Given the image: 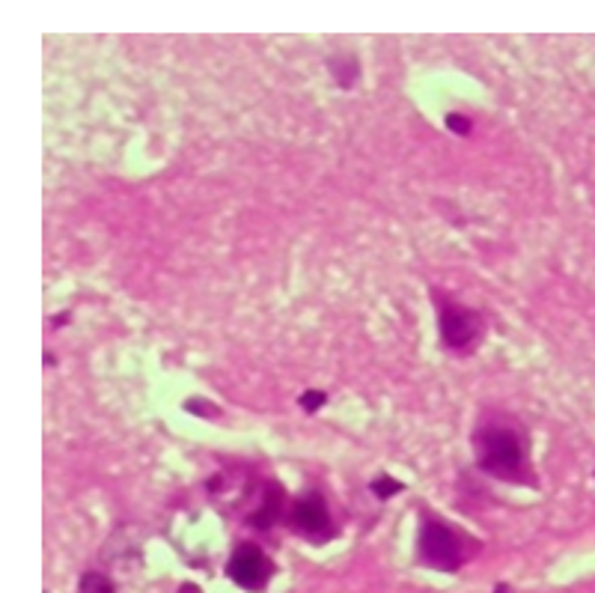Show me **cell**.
<instances>
[{"label": "cell", "instance_id": "6da1fadb", "mask_svg": "<svg viewBox=\"0 0 595 593\" xmlns=\"http://www.w3.org/2000/svg\"><path fill=\"white\" fill-rule=\"evenodd\" d=\"M476 469L495 481L515 486H536L533 465H530V439L521 420L509 411H485L476 420L474 436Z\"/></svg>", "mask_w": 595, "mask_h": 593}, {"label": "cell", "instance_id": "7a4b0ae2", "mask_svg": "<svg viewBox=\"0 0 595 593\" xmlns=\"http://www.w3.org/2000/svg\"><path fill=\"white\" fill-rule=\"evenodd\" d=\"M480 552V540L459 531L447 519L426 516L417 534V563L438 573H459Z\"/></svg>", "mask_w": 595, "mask_h": 593}, {"label": "cell", "instance_id": "3957f363", "mask_svg": "<svg viewBox=\"0 0 595 593\" xmlns=\"http://www.w3.org/2000/svg\"><path fill=\"white\" fill-rule=\"evenodd\" d=\"M434 305H438V328H441V343L450 352H471L483 338V317L474 307L462 305L455 298L434 293Z\"/></svg>", "mask_w": 595, "mask_h": 593}, {"label": "cell", "instance_id": "277c9868", "mask_svg": "<svg viewBox=\"0 0 595 593\" xmlns=\"http://www.w3.org/2000/svg\"><path fill=\"white\" fill-rule=\"evenodd\" d=\"M274 561L265 554L263 546L256 542H239L235 549L227 558V579L232 584H239L242 591L251 593H263L268 587V582L274 579Z\"/></svg>", "mask_w": 595, "mask_h": 593}, {"label": "cell", "instance_id": "5b68a950", "mask_svg": "<svg viewBox=\"0 0 595 593\" xmlns=\"http://www.w3.org/2000/svg\"><path fill=\"white\" fill-rule=\"evenodd\" d=\"M286 521L298 537L310 542H328L337 534L333 528V516L328 510V502H324L322 492H304L293 502L289 513H286Z\"/></svg>", "mask_w": 595, "mask_h": 593}, {"label": "cell", "instance_id": "8992f818", "mask_svg": "<svg viewBox=\"0 0 595 593\" xmlns=\"http://www.w3.org/2000/svg\"><path fill=\"white\" fill-rule=\"evenodd\" d=\"M331 75L333 81H337V87L349 90V87H354V81H357L361 69H357V61H354L352 54H340V57H333L331 61Z\"/></svg>", "mask_w": 595, "mask_h": 593}, {"label": "cell", "instance_id": "52a82bcc", "mask_svg": "<svg viewBox=\"0 0 595 593\" xmlns=\"http://www.w3.org/2000/svg\"><path fill=\"white\" fill-rule=\"evenodd\" d=\"M78 593H117V584H113L111 575L90 570L78 579Z\"/></svg>", "mask_w": 595, "mask_h": 593}, {"label": "cell", "instance_id": "ba28073f", "mask_svg": "<svg viewBox=\"0 0 595 593\" xmlns=\"http://www.w3.org/2000/svg\"><path fill=\"white\" fill-rule=\"evenodd\" d=\"M370 490H373L375 498H382V502H387V498H394L396 492L405 490L403 481H394L390 474H378L373 483H370Z\"/></svg>", "mask_w": 595, "mask_h": 593}, {"label": "cell", "instance_id": "9c48e42d", "mask_svg": "<svg viewBox=\"0 0 595 593\" xmlns=\"http://www.w3.org/2000/svg\"><path fill=\"white\" fill-rule=\"evenodd\" d=\"M185 411H191V415H197V418H221V409L218 406H212V399H200V397H191L188 403H185Z\"/></svg>", "mask_w": 595, "mask_h": 593}, {"label": "cell", "instance_id": "30bf717a", "mask_svg": "<svg viewBox=\"0 0 595 593\" xmlns=\"http://www.w3.org/2000/svg\"><path fill=\"white\" fill-rule=\"evenodd\" d=\"M324 403H328V394H324V391H304L301 397H298V406H301L304 411H310V415L322 409Z\"/></svg>", "mask_w": 595, "mask_h": 593}, {"label": "cell", "instance_id": "8fae6325", "mask_svg": "<svg viewBox=\"0 0 595 593\" xmlns=\"http://www.w3.org/2000/svg\"><path fill=\"white\" fill-rule=\"evenodd\" d=\"M447 129L453 134H459V138H464V134H471V120L464 117V113H447Z\"/></svg>", "mask_w": 595, "mask_h": 593}, {"label": "cell", "instance_id": "7c38bea8", "mask_svg": "<svg viewBox=\"0 0 595 593\" xmlns=\"http://www.w3.org/2000/svg\"><path fill=\"white\" fill-rule=\"evenodd\" d=\"M176 593H200V587H197V584H183Z\"/></svg>", "mask_w": 595, "mask_h": 593}, {"label": "cell", "instance_id": "4fadbf2b", "mask_svg": "<svg viewBox=\"0 0 595 593\" xmlns=\"http://www.w3.org/2000/svg\"><path fill=\"white\" fill-rule=\"evenodd\" d=\"M51 322H54V326H66V322H69V314H63V317H54Z\"/></svg>", "mask_w": 595, "mask_h": 593}, {"label": "cell", "instance_id": "5bb4252c", "mask_svg": "<svg viewBox=\"0 0 595 593\" xmlns=\"http://www.w3.org/2000/svg\"><path fill=\"white\" fill-rule=\"evenodd\" d=\"M495 593H515V591H513V587H509V584H506V582H500V584H497V587H495Z\"/></svg>", "mask_w": 595, "mask_h": 593}]
</instances>
